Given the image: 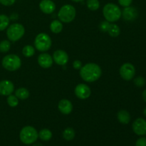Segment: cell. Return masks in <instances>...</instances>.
<instances>
[{"label":"cell","mask_w":146,"mask_h":146,"mask_svg":"<svg viewBox=\"0 0 146 146\" xmlns=\"http://www.w3.org/2000/svg\"><path fill=\"white\" fill-rule=\"evenodd\" d=\"M102 75L101 68L96 64L89 63L83 66L80 69V76L84 81L92 83L99 79Z\"/></svg>","instance_id":"obj_1"},{"label":"cell","mask_w":146,"mask_h":146,"mask_svg":"<svg viewBox=\"0 0 146 146\" xmlns=\"http://www.w3.org/2000/svg\"><path fill=\"white\" fill-rule=\"evenodd\" d=\"M103 14L106 21L113 23L119 20L121 17V10L116 4L108 3L103 8Z\"/></svg>","instance_id":"obj_2"},{"label":"cell","mask_w":146,"mask_h":146,"mask_svg":"<svg viewBox=\"0 0 146 146\" xmlns=\"http://www.w3.org/2000/svg\"><path fill=\"white\" fill-rule=\"evenodd\" d=\"M38 138V133L35 128L30 125L24 127L19 133L20 141L25 145L34 143Z\"/></svg>","instance_id":"obj_3"},{"label":"cell","mask_w":146,"mask_h":146,"mask_svg":"<svg viewBox=\"0 0 146 146\" xmlns=\"http://www.w3.org/2000/svg\"><path fill=\"white\" fill-rule=\"evenodd\" d=\"M76 11L74 6L71 4H64L61 7L58 12L59 21L62 23H71L75 19Z\"/></svg>","instance_id":"obj_4"},{"label":"cell","mask_w":146,"mask_h":146,"mask_svg":"<svg viewBox=\"0 0 146 146\" xmlns=\"http://www.w3.org/2000/svg\"><path fill=\"white\" fill-rule=\"evenodd\" d=\"M25 29L24 26L19 23H14L7 27V36L11 41H17L21 39L24 35Z\"/></svg>","instance_id":"obj_5"},{"label":"cell","mask_w":146,"mask_h":146,"mask_svg":"<svg viewBox=\"0 0 146 146\" xmlns=\"http://www.w3.org/2000/svg\"><path fill=\"white\" fill-rule=\"evenodd\" d=\"M1 65L7 71H15L21 67V58L16 54H9L2 58Z\"/></svg>","instance_id":"obj_6"},{"label":"cell","mask_w":146,"mask_h":146,"mask_svg":"<svg viewBox=\"0 0 146 146\" xmlns=\"http://www.w3.org/2000/svg\"><path fill=\"white\" fill-rule=\"evenodd\" d=\"M52 41L49 36L46 33H40L34 39V46L41 52H45L51 48Z\"/></svg>","instance_id":"obj_7"},{"label":"cell","mask_w":146,"mask_h":146,"mask_svg":"<svg viewBox=\"0 0 146 146\" xmlns=\"http://www.w3.org/2000/svg\"><path fill=\"white\" fill-rule=\"evenodd\" d=\"M119 73L123 79L125 81H131L135 76V68L131 63H125L120 68Z\"/></svg>","instance_id":"obj_8"},{"label":"cell","mask_w":146,"mask_h":146,"mask_svg":"<svg viewBox=\"0 0 146 146\" xmlns=\"http://www.w3.org/2000/svg\"><path fill=\"white\" fill-rule=\"evenodd\" d=\"M74 93L77 98L79 99H87L91 94V90L88 85L84 84H79L76 86Z\"/></svg>","instance_id":"obj_9"},{"label":"cell","mask_w":146,"mask_h":146,"mask_svg":"<svg viewBox=\"0 0 146 146\" xmlns=\"http://www.w3.org/2000/svg\"><path fill=\"white\" fill-rule=\"evenodd\" d=\"M133 131L138 135H146V121L144 118H138L133 122Z\"/></svg>","instance_id":"obj_10"},{"label":"cell","mask_w":146,"mask_h":146,"mask_svg":"<svg viewBox=\"0 0 146 146\" xmlns=\"http://www.w3.org/2000/svg\"><path fill=\"white\" fill-rule=\"evenodd\" d=\"M52 58L54 62L59 66L66 65L68 61V55L64 50L58 49L54 51Z\"/></svg>","instance_id":"obj_11"},{"label":"cell","mask_w":146,"mask_h":146,"mask_svg":"<svg viewBox=\"0 0 146 146\" xmlns=\"http://www.w3.org/2000/svg\"><path fill=\"white\" fill-rule=\"evenodd\" d=\"M138 12L135 7H133L129 6V7H125L121 11V17L128 21H133L138 17Z\"/></svg>","instance_id":"obj_12"},{"label":"cell","mask_w":146,"mask_h":146,"mask_svg":"<svg viewBox=\"0 0 146 146\" xmlns=\"http://www.w3.org/2000/svg\"><path fill=\"white\" fill-rule=\"evenodd\" d=\"M14 91V85L11 81L3 80L0 81V95L9 96Z\"/></svg>","instance_id":"obj_13"},{"label":"cell","mask_w":146,"mask_h":146,"mask_svg":"<svg viewBox=\"0 0 146 146\" xmlns=\"http://www.w3.org/2000/svg\"><path fill=\"white\" fill-rule=\"evenodd\" d=\"M54 63L52 56L47 53L41 54L38 57V64L41 68H48L51 67Z\"/></svg>","instance_id":"obj_14"},{"label":"cell","mask_w":146,"mask_h":146,"mask_svg":"<svg viewBox=\"0 0 146 146\" xmlns=\"http://www.w3.org/2000/svg\"><path fill=\"white\" fill-rule=\"evenodd\" d=\"M39 9L44 14H52L56 9V4L52 0H41L39 3Z\"/></svg>","instance_id":"obj_15"},{"label":"cell","mask_w":146,"mask_h":146,"mask_svg":"<svg viewBox=\"0 0 146 146\" xmlns=\"http://www.w3.org/2000/svg\"><path fill=\"white\" fill-rule=\"evenodd\" d=\"M58 108L61 113L64 115H68L73 111V104L69 100L62 99L58 102Z\"/></svg>","instance_id":"obj_16"},{"label":"cell","mask_w":146,"mask_h":146,"mask_svg":"<svg viewBox=\"0 0 146 146\" xmlns=\"http://www.w3.org/2000/svg\"><path fill=\"white\" fill-rule=\"evenodd\" d=\"M117 118L121 123L126 125L131 121V115L126 110H121L117 113Z\"/></svg>","instance_id":"obj_17"},{"label":"cell","mask_w":146,"mask_h":146,"mask_svg":"<svg viewBox=\"0 0 146 146\" xmlns=\"http://www.w3.org/2000/svg\"><path fill=\"white\" fill-rule=\"evenodd\" d=\"M50 30L54 34H59L63 30V24L59 20H54L50 24Z\"/></svg>","instance_id":"obj_18"},{"label":"cell","mask_w":146,"mask_h":146,"mask_svg":"<svg viewBox=\"0 0 146 146\" xmlns=\"http://www.w3.org/2000/svg\"><path fill=\"white\" fill-rule=\"evenodd\" d=\"M29 91L26 88H19L15 91V96L18 98V99L25 100L29 97Z\"/></svg>","instance_id":"obj_19"},{"label":"cell","mask_w":146,"mask_h":146,"mask_svg":"<svg viewBox=\"0 0 146 146\" xmlns=\"http://www.w3.org/2000/svg\"><path fill=\"white\" fill-rule=\"evenodd\" d=\"M38 138L44 141H48L52 138V133L49 129L44 128L41 129L38 133Z\"/></svg>","instance_id":"obj_20"},{"label":"cell","mask_w":146,"mask_h":146,"mask_svg":"<svg viewBox=\"0 0 146 146\" xmlns=\"http://www.w3.org/2000/svg\"><path fill=\"white\" fill-rule=\"evenodd\" d=\"M63 138L67 141H72L75 138L76 133L75 131L72 128H66L63 131Z\"/></svg>","instance_id":"obj_21"},{"label":"cell","mask_w":146,"mask_h":146,"mask_svg":"<svg viewBox=\"0 0 146 146\" xmlns=\"http://www.w3.org/2000/svg\"><path fill=\"white\" fill-rule=\"evenodd\" d=\"M107 32L108 33L111 37H117L119 36L120 32H121V29H120L119 27L115 24H110L109 27Z\"/></svg>","instance_id":"obj_22"},{"label":"cell","mask_w":146,"mask_h":146,"mask_svg":"<svg viewBox=\"0 0 146 146\" xmlns=\"http://www.w3.org/2000/svg\"><path fill=\"white\" fill-rule=\"evenodd\" d=\"M9 18L5 14H0V31H4L9 26Z\"/></svg>","instance_id":"obj_23"},{"label":"cell","mask_w":146,"mask_h":146,"mask_svg":"<svg viewBox=\"0 0 146 146\" xmlns=\"http://www.w3.org/2000/svg\"><path fill=\"white\" fill-rule=\"evenodd\" d=\"M22 54L25 57L30 58V57L33 56L35 54V48L32 46L27 45L23 48Z\"/></svg>","instance_id":"obj_24"},{"label":"cell","mask_w":146,"mask_h":146,"mask_svg":"<svg viewBox=\"0 0 146 146\" xmlns=\"http://www.w3.org/2000/svg\"><path fill=\"white\" fill-rule=\"evenodd\" d=\"M86 6L91 11H96L100 7V2L98 0H87Z\"/></svg>","instance_id":"obj_25"},{"label":"cell","mask_w":146,"mask_h":146,"mask_svg":"<svg viewBox=\"0 0 146 146\" xmlns=\"http://www.w3.org/2000/svg\"><path fill=\"white\" fill-rule=\"evenodd\" d=\"M7 104L10 107H12V108H14V107H17L19 104V99L15 95H11L8 96L7 97Z\"/></svg>","instance_id":"obj_26"},{"label":"cell","mask_w":146,"mask_h":146,"mask_svg":"<svg viewBox=\"0 0 146 146\" xmlns=\"http://www.w3.org/2000/svg\"><path fill=\"white\" fill-rule=\"evenodd\" d=\"M11 48V44L8 40H3L0 42V52L7 53Z\"/></svg>","instance_id":"obj_27"},{"label":"cell","mask_w":146,"mask_h":146,"mask_svg":"<svg viewBox=\"0 0 146 146\" xmlns=\"http://www.w3.org/2000/svg\"><path fill=\"white\" fill-rule=\"evenodd\" d=\"M134 84L138 87H143L145 84V80L143 77L138 76L134 79Z\"/></svg>","instance_id":"obj_28"},{"label":"cell","mask_w":146,"mask_h":146,"mask_svg":"<svg viewBox=\"0 0 146 146\" xmlns=\"http://www.w3.org/2000/svg\"><path fill=\"white\" fill-rule=\"evenodd\" d=\"M109 26H110L109 21L105 20V21H102V22L100 24L99 29H100V30H101V31H103V32H107V31H108V27H109Z\"/></svg>","instance_id":"obj_29"},{"label":"cell","mask_w":146,"mask_h":146,"mask_svg":"<svg viewBox=\"0 0 146 146\" xmlns=\"http://www.w3.org/2000/svg\"><path fill=\"white\" fill-rule=\"evenodd\" d=\"M118 1L121 6L123 7H127L131 6L133 2V0H118Z\"/></svg>","instance_id":"obj_30"},{"label":"cell","mask_w":146,"mask_h":146,"mask_svg":"<svg viewBox=\"0 0 146 146\" xmlns=\"http://www.w3.org/2000/svg\"><path fill=\"white\" fill-rule=\"evenodd\" d=\"M135 146H146V138L141 137L138 138L135 143Z\"/></svg>","instance_id":"obj_31"},{"label":"cell","mask_w":146,"mask_h":146,"mask_svg":"<svg viewBox=\"0 0 146 146\" xmlns=\"http://www.w3.org/2000/svg\"><path fill=\"white\" fill-rule=\"evenodd\" d=\"M15 2L16 0H0V4L4 6H6V7L13 5Z\"/></svg>","instance_id":"obj_32"},{"label":"cell","mask_w":146,"mask_h":146,"mask_svg":"<svg viewBox=\"0 0 146 146\" xmlns=\"http://www.w3.org/2000/svg\"><path fill=\"white\" fill-rule=\"evenodd\" d=\"M82 62L80 60H75L73 62V67L76 70H80L82 67Z\"/></svg>","instance_id":"obj_33"},{"label":"cell","mask_w":146,"mask_h":146,"mask_svg":"<svg viewBox=\"0 0 146 146\" xmlns=\"http://www.w3.org/2000/svg\"><path fill=\"white\" fill-rule=\"evenodd\" d=\"M142 96H143V98L144 101L146 103V89L144 90L143 92Z\"/></svg>","instance_id":"obj_34"},{"label":"cell","mask_w":146,"mask_h":146,"mask_svg":"<svg viewBox=\"0 0 146 146\" xmlns=\"http://www.w3.org/2000/svg\"><path fill=\"white\" fill-rule=\"evenodd\" d=\"M71 1H74V2H81V1H84V0H71Z\"/></svg>","instance_id":"obj_35"},{"label":"cell","mask_w":146,"mask_h":146,"mask_svg":"<svg viewBox=\"0 0 146 146\" xmlns=\"http://www.w3.org/2000/svg\"><path fill=\"white\" fill-rule=\"evenodd\" d=\"M143 114H144V115H145V116H146V107L145 108H144V110H143Z\"/></svg>","instance_id":"obj_36"}]
</instances>
